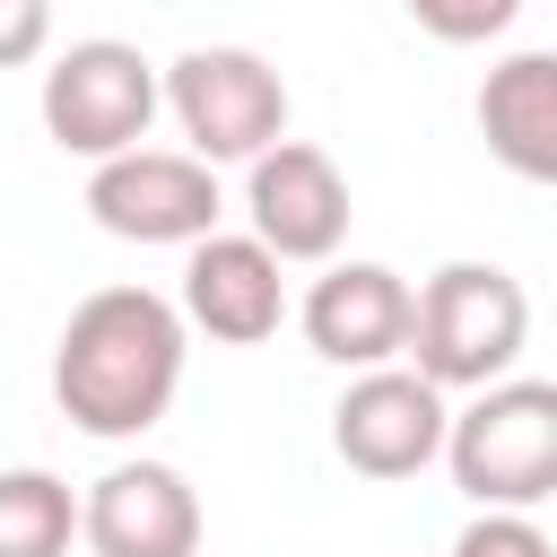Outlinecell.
<instances>
[{
	"label": "cell",
	"instance_id": "1",
	"mask_svg": "<svg viewBox=\"0 0 557 557\" xmlns=\"http://www.w3.org/2000/svg\"><path fill=\"white\" fill-rule=\"evenodd\" d=\"M183 357H191V322H183L174 296L96 287L87 305H70V322L52 339V400H61V418L78 435L131 444L174 409Z\"/></svg>",
	"mask_w": 557,
	"mask_h": 557
},
{
	"label": "cell",
	"instance_id": "2",
	"mask_svg": "<svg viewBox=\"0 0 557 557\" xmlns=\"http://www.w3.org/2000/svg\"><path fill=\"white\" fill-rule=\"evenodd\" d=\"M531 339V296L513 270L496 261H444L418 287V331H409V366L435 392H496L513 383V357Z\"/></svg>",
	"mask_w": 557,
	"mask_h": 557
},
{
	"label": "cell",
	"instance_id": "3",
	"mask_svg": "<svg viewBox=\"0 0 557 557\" xmlns=\"http://www.w3.org/2000/svg\"><path fill=\"white\" fill-rule=\"evenodd\" d=\"M35 113H44V139L61 157H87V174H96V165L148 148V122L165 113V70L122 35H78L70 52H52Z\"/></svg>",
	"mask_w": 557,
	"mask_h": 557
},
{
	"label": "cell",
	"instance_id": "4",
	"mask_svg": "<svg viewBox=\"0 0 557 557\" xmlns=\"http://www.w3.org/2000/svg\"><path fill=\"white\" fill-rule=\"evenodd\" d=\"M444 470L479 513H540L557 496V383L513 374L470 409H453Z\"/></svg>",
	"mask_w": 557,
	"mask_h": 557
},
{
	"label": "cell",
	"instance_id": "5",
	"mask_svg": "<svg viewBox=\"0 0 557 557\" xmlns=\"http://www.w3.org/2000/svg\"><path fill=\"white\" fill-rule=\"evenodd\" d=\"M165 113L209 174L261 165L287 139V78L244 44H191V52L165 61Z\"/></svg>",
	"mask_w": 557,
	"mask_h": 557
},
{
	"label": "cell",
	"instance_id": "6",
	"mask_svg": "<svg viewBox=\"0 0 557 557\" xmlns=\"http://www.w3.org/2000/svg\"><path fill=\"white\" fill-rule=\"evenodd\" d=\"M444 444H453V409L418 366L348 374V392L331 409V453L357 479H418L426 461H444Z\"/></svg>",
	"mask_w": 557,
	"mask_h": 557
},
{
	"label": "cell",
	"instance_id": "7",
	"mask_svg": "<svg viewBox=\"0 0 557 557\" xmlns=\"http://www.w3.org/2000/svg\"><path fill=\"white\" fill-rule=\"evenodd\" d=\"M87 218L122 244H209L218 235V174L191 148H131L87 174Z\"/></svg>",
	"mask_w": 557,
	"mask_h": 557
},
{
	"label": "cell",
	"instance_id": "8",
	"mask_svg": "<svg viewBox=\"0 0 557 557\" xmlns=\"http://www.w3.org/2000/svg\"><path fill=\"white\" fill-rule=\"evenodd\" d=\"M305 348L322 366H348V374H383L409 357V331H418V287L392 270V261H331L305 305Z\"/></svg>",
	"mask_w": 557,
	"mask_h": 557
},
{
	"label": "cell",
	"instance_id": "9",
	"mask_svg": "<svg viewBox=\"0 0 557 557\" xmlns=\"http://www.w3.org/2000/svg\"><path fill=\"white\" fill-rule=\"evenodd\" d=\"M244 218H252V235L278 252V261H339V244H348V174H339V157L331 148H313V139H278L261 165H244Z\"/></svg>",
	"mask_w": 557,
	"mask_h": 557
},
{
	"label": "cell",
	"instance_id": "10",
	"mask_svg": "<svg viewBox=\"0 0 557 557\" xmlns=\"http://www.w3.org/2000/svg\"><path fill=\"white\" fill-rule=\"evenodd\" d=\"M287 261L261 244V235H209L183 252V322L226 339V348H261L278 322H287Z\"/></svg>",
	"mask_w": 557,
	"mask_h": 557
},
{
	"label": "cell",
	"instance_id": "11",
	"mask_svg": "<svg viewBox=\"0 0 557 557\" xmlns=\"http://www.w3.org/2000/svg\"><path fill=\"white\" fill-rule=\"evenodd\" d=\"M87 557H200V496L174 461H113L87 487Z\"/></svg>",
	"mask_w": 557,
	"mask_h": 557
},
{
	"label": "cell",
	"instance_id": "12",
	"mask_svg": "<svg viewBox=\"0 0 557 557\" xmlns=\"http://www.w3.org/2000/svg\"><path fill=\"white\" fill-rule=\"evenodd\" d=\"M479 139L505 174L557 191V52H505L479 78Z\"/></svg>",
	"mask_w": 557,
	"mask_h": 557
},
{
	"label": "cell",
	"instance_id": "13",
	"mask_svg": "<svg viewBox=\"0 0 557 557\" xmlns=\"http://www.w3.org/2000/svg\"><path fill=\"white\" fill-rule=\"evenodd\" d=\"M87 531V496H70V479L52 470H0V557H70V540Z\"/></svg>",
	"mask_w": 557,
	"mask_h": 557
},
{
	"label": "cell",
	"instance_id": "14",
	"mask_svg": "<svg viewBox=\"0 0 557 557\" xmlns=\"http://www.w3.org/2000/svg\"><path fill=\"white\" fill-rule=\"evenodd\" d=\"M409 26L435 44H487L513 26V0H409Z\"/></svg>",
	"mask_w": 557,
	"mask_h": 557
},
{
	"label": "cell",
	"instance_id": "15",
	"mask_svg": "<svg viewBox=\"0 0 557 557\" xmlns=\"http://www.w3.org/2000/svg\"><path fill=\"white\" fill-rule=\"evenodd\" d=\"M453 557H557V540L540 531V513H470Z\"/></svg>",
	"mask_w": 557,
	"mask_h": 557
},
{
	"label": "cell",
	"instance_id": "16",
	"mask_svg": "<svg viewBox=\"0 0 557 557\" xmlns=\"http://www.w3.org/2000/svg\"><path fill=\"white\" fill-rule=\"evenodd\" d=\"M44 44H52V9L44 0H0V70L35 61Z\"/></svg>",
	"mask_w": 557,
	"mask_h": 557
}]
</instances>
